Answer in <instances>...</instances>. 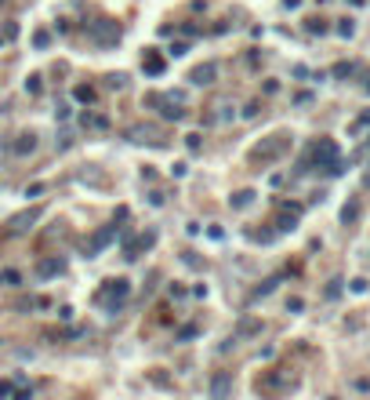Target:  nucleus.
Here are the masks:
<instances>
[{
  "instance_id": "obj_4",
  "label": "nucleus",
  "mask_w": 370,
  "mask_h": 400,
  "mask_svg": "<svg viewBox=\"0 0 370 400\" xmlns=\"http://www.w3.org/2000/svg\"><path fill=\"white\" fill-rule=\"evenodd\" d=\"M229 389H233V378H229V375H225V371H222V375H214V378H211V396H225V393H229Z\"/></svg>"
},
{
  "instance_id": "obj_11",
  "label": "nucleus",
  "mask_w": 370,
  "mask_h": 400,
  "mask_svg": "<svg viewBox=\"0 0 370 400\" xmlns=\"http://www.w3.org/2000/svg\"><path fill=\"white\" fill-rule=\"evenodd\" d=\"M356 219H359V204H356V200H348L345 211H341V222H356Z\"/></svg>"
},
{
  "instance_id": "obj_3",
  "label": "nucleus",
  "mask_w": 370,
  "mask_h": 400,
  "mask_svg": "<svg viewBox=\"0 0 370 400\" xmlns=\"http://www.w3.org/2000/svg\"><path fill=\"white\" fill-rule=\"evenodd\" d=\"M62 273V258H40L37 262V276H58Z\"/></svg>"
},
{
  "instance_id": "obj_20",
  "label": "nucleus",
  "mask_w": 370,
  "mask_h": 400,
  "mask_svg": "<svg viewBox=\"0 0 370 400\" xmlns=\"http://www.w3.org/2000/svg\"><path fill=\"white\" fill-rule=\"evenodd\" d=\"M185 146H189V149L196 153V149H200V135H185Z\"/></svg>"
},
{
  "instance_id": "obj_1",
  "label": "nucleus",
  "mask_w": 370,
  "mask_h": 400,
  "mask_svg": "<svg viewBox=\"0 0 370 400\" xmlns=\"http://www.w3.org/2000/svg\"><path fill=\"white\" fill-rule=\"evenodd\" d=\"M127 291H131V284L120 276V280H109V284L98 291V302H116V306H120L123 298H127ZM116 306H113V313H116Z\"/></svg>"
},
{
  "instance_id": "obj_9",
  "label": "nucleus",
  "mask_w": 370,
  "mask_h": 400,
  "mask_svg": "<svg viewBox=\"0 0 370 400\" xmlns=\"http://www.w3.org/2000/svg\"><path fill=\"white\" fill-rule=\"evenodd\" d=\"M0 284H4V287H19L22 284V273L19 269H0Z\"/></svg>"
},
{
  "instance_id": "obj_24",
  "label": "nucleus",
  "mask_w": 370,
  "mask_h": 400,
  "mask_svg": "<svg viewBox=\"0 0 370 400\" xmlns=\"http://www.w3.org/2000/svg\"><path fill=\"white\" fill-rule=\"evenodd\" d=\"M359 124H370V110H366V113H363V117H359Z\"/></svg>"
},
{
  "instance_id": "obj_12",
  "label": "nucleus",
  "mask_w": 370,
  "mask_h": 400,
  "mask_svg": "<svg viewBox=\"0 0 370 400\" xmlns=\"http://www.w3.org/2000/svg\"><path fill=\"white\" fill-rule=\"evenodd\" d=\"M251 200H254V189H240V193L233 196V208H247Z\"/></svg>"
},
{
  "instance_id": "obj_2",
  "label": "nucleus",
  "mask_w": 370,
  "mask_h": 400,
  "mask_svg": "<svg viewBox=\"0 0 370 400\" xmlns=\"http://www.w3.org/2000/svg\"><path fill=\"white\" fill-rule=\"evenodd\" d=\"M113 240H116V226H102L98 233H95V237L87 240V255H98L102 248H109Z\"/></svg>"
},
{
  "instance_id": "obj_18",
  "label": "nucleus",
  "mask_w": 370,
  "mask_h": 400,
  "mask_svg": "<svg viewBox=\"0 0 370 400\" xmlns=\"http://www.w3.org/2000/svg\"><path fill=\"white\" fill-rule=\"evenodd\" d=\"M276 284H280V276H272V280H265V284H261V287H258V298H261V295H269V291H272Z\"/></svg>"
},
{
  "instance_id": "obj_15",
  "label": "nucleus",
  "mask_w": 370,
  "mask_h": 400,
  "mask_svg": "<svg viewBox=\"0 0 370 400\" xmlns=\"http://www.w3.org/2000/svg\"><path fill=\"white\" fill-rule=\"evenodd\" d=\"M308 33H327V22H323V19H308Z\"/></svg>"
},
{
  "instance_id": "obj_19",
  "label": "nucleus",
  "mask_w": 370,
  "mask_h": 400,
  "mask_svg": "<svg viewBox=\"0 0 370 400\" xmlns=\"http://www.w3.org/2000/svg\"><path fill=\"white\" fill-rule=\"evenodd\" d=\"M0 396H15V382H0Z\"/></svg>"
},
{
  "instance_id": "obj_6",
  "label": "nucleus",
  "mask_w": 370,
  "mask_h": 400,
  "mask_svg": "<svg viewBox=\"0 0 370 400\" xmlns=\"http://www.w3.org/2000/svg\"><path fill=\"white\" fill-rule=\"evenodd\" d=\"M37 149V138L33 135H19V142H11V153H19V157H26V153Z\"/></svg>"
},
{
  "instance_id": "obj_21",
  "label": "nucleus",
  "mask_w": 370,
  "mask_h": 400,
  "mask_svg": "<svg viewBox=\"0 0 370 400\" xmlns=\"http://www.w3.org/2000/svg\"><path fill=\"white\" fill-rule=\"evenodd\" d=\"M352 73V66L348 62H341V66H334V76H348Z\"/></svg>"
},
{
  "instance_id": "obj_17",
  "label": "nucleus",
  "mask_w": 370,
  "mask_h": 400,
  "mask_svg": "<svg viewBox=\"0 0 370 400\" xmlns=\"http://www.w3.org/2000/svg\"><path fill=\"white\" fill-rule=\"evenodd\" d=\"M26 91H29V95H40V76H29V80H26Z\"/></svg>"
},
{
  "instance_id": "obj_14",
  "label": "nucleus",
  "mask_w": 370,
  "mask_h": 400,
  "mask_svg": "<svg viewBox=\"0 0 370 400\" xmlns=\"http://www.w3.org/2000/svg\"><path fill=\"white\" fill-rule=\"evenodd\" d=\"M254 331H261L258 320H243V324H240V335H254Z\"/></svg>"
},
{
  "instance_id": "obj_26",
  "label": "nucleus",
  "mask_w": 370,
  "mask_h": 400,
  "mask_svg": "<svg viewBox=\"0 0 370 400\" xmlns=\"http://www.w3.org/2000/svg\"><path fill=\"white\" fill-rule=\"evenodd\" d=\"M352 4H363V0H352Z\"/></svg>"
},
{
  "instance_id": "obj_8",
  "label": "nucleus",
  "mask_w": 370,
  "mask_h": 400,
  "mask_svg": "<svg viewBox=\"0 0 370 400\" xmlns=\"http://www.w3.org/2000/svg\"><path fill=\"white\" fill-rule=\"evenodd\" d=\"M37 219H40V208H37V211H29V215H19V219L11 222V233H22V229H26V226H33Z\"/></svg>"
},
{
  "instance_id": "obj_25",
  "label": "nucleus",
  "mask_w": 370,
  "mask_h": 400,
  "mask_svg": "<svg viewBox=\"0 0 370 400\" xmlns=\"http://www.w3.org/2000/svg\"><path fill=\"white\" fill-rule=\"evenodd\" d=\"M283 4H287V8H298V4H301V0H283Z\"/></svg>"
},
{
  "instance_id": "obj_7",
  "label": "nucleus",
  "mask_w": 370,
  "mask_h": 400,
  "mask_svg": "<svg viewBox=\"0 0 370 400\" xmlns=\"http://www.w3.org/2000/svg\"><path fill=\"white\" fill-rule=\"evenodd\" d=\"M142 66H145V73L160 76V73H163V58H160L156 51H145V62H142Z\"/></svg>"
},
{
  "instance_id": "obj_22",
  "label": "nucleus",
  "mask_w": 370,
  "mask_h": 400,
  "mask_svg": "<svg viewBox=\"0 0 370 400\" xmlns=\"http://www.w3.org/2000/svg\"><path fill=\"white\" fill-rule=\"evenodd\" d=\"M301 306H305L301 298H290V302H287V310H290V313H301Z\"/></svg>"
},
{
  "instance_id": "obj_23",
  "label": "nucleus",
  "mask_w": 370,
  "mask_h": 400,
  "mask_svg": "<svg viewBox=\"0 0 370 400\" xmlns=\"http://www.w3.org/2000/svg\"><path fill=\"white\" fill-rule=\"evenodd\" d=\"M193 335H196V328H193V324H185V328L178 331V338H193Z\"/></svg>"
},
{
  "instance_id": "obj_13",
  "label": "nucleus",
  "mask_w": 370,
  "mask_h": 400,
  "mask_svg": "<svg viewBox=\"0 0 370 400\" xmlns=\"http://www.w3.org/2000/svg\"><path fill=\"white\" fill-rule=\"evenodd\" d=\"M73 95H76V102H95V91H91V87H84V84L76 87Z\"/></svg>"
},
{
  "instance_id": "obj_10",
  "label": "nucleus",
  "mask_w": 370,
  "mask_h": 400,
  "mask_svg": "<svg viewBox=\"0 0 370 400\" xmlns=\"http://www.w3.org/2000/svg\"><path fill=\"white\" fill-rule=\"evenodd\" d=\"M91 33H95V37H102V40H116V37H120V29L102 22V26H95V29H91Z\"/></svg>"
},
{
  "instance_id": "obj_5",
  "label": "nucleus",
  "mask_w": 370,
  "mask_h": 400,
  "mask_svg": "<svg viewBox=\"0 0 370 400\" xmlns=\"http://www.w3.org/2000/svg\"><path fill=\"white\" fill-rule=\"evenodd\" d=\"M214 76H218V66H214V62H207V66L193 69V84H211Z\"/></svg>"
},
{
  "instance_id": "obj_16",
  "label": "nucleus",
  "mask_w": 370,
  "mask_h": 400,
  "mask_svg": "<svg viewBox=\"0 0 370 400\" xmlns=\"http://www.w3.org/2000/svg\"><path fill=\"white\" fill-rule=\"evenodd\" d=\"M337 33H341V37H352V33H356V26H352V19H341V26H337Z\"/></svg>"
}]
</instances>
